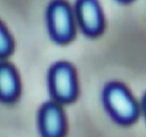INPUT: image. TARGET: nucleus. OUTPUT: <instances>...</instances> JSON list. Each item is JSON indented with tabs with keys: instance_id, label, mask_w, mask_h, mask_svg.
<instances>
[{
	"instance_id": "f257e3e1",
	"label": "nucleus",
	"mask_w": 146,
	"mask_h": 137,
	"mask_svg": "<svg viewBox=\"0 0 146 137\" xmlns=\"http://www.w3.org/2000/svg\"><path fill=\"white\" fill-rule=\"evenodd\" d=\"M103 99L111 115L121 123H130L138 116V106L129 90L119 82L108 83Z\"/></svg>"
},
{
	"instance_id": "f03ea898",
	"label": "nucleus",
	"mask_w": 146,
	"mask_h": 137,
	"mask_svg": "<svg viewBox=\"0 0 146 137\" xmlns=\"http://www.w3.org/2000/svg\"><path fill=\"white\" fill-rule=\"evenodd\" d=\"M47 22L49 33L55 41L67 42L73 37V15L66 1L55 0L49 5L47 10Z\"/></svg>"
},
{
	"instance_id": "7ed1b4c3",
	"label": "nucleus",
	"mask_w": 146,
	"mask_h": 137,
	"mask_svg": "<svg viewBox=\"0 0 146 137\" xmlns=\"http://www.w3.org/2000/svg\"><path fill=\"white\" fill-rule=\"evenodd\" d=\"M49 88L56 100L71 102L76 94L74 68L66 62L56 63L49 72Z\"/></svg>"
},
{
	"instance_id": "20e7f679",
	"label": "nucleus",
	"mask_w": 146,
	"mask_h": 137,
	"mask_svg": "<svg viewBox=\"0 0 146 137\" xmlns=\"http://www.w3.org/2000/svg\"><path fill=\"white\" fill-rule=\"evenodd\" d=\"M39 128L42 137H63L65 118L62 107L56 102H48L41 107Z\"/></svg>"
},
{
	"instance_id": "39448f33",
	"label": "nucleus",
	"mask_w": 146,
	"mask_h": 137,
	"mask_svg": "<svg viewBox=\"0 0 146 137\" xmlns=\"http://www.w3.org/2000/svg\"><path fill=\"white\" fill-rule=\"evenodd\" d=\"M76 16L86 34L97 35L102 31L103 16L97 0H78Z\"/></svg>"
},
{
	"instance_id": "423d86ee",
	"label": "nucleus",
	"mask_w": 146,
	"mask_h": 137,
	"mask_svg": "<svg viewBox=\"0 0 146 137\" xmlns=\"http://www.w3.org/2000/svg\"><path fill=\"white\" fill-rule=\"evenodd\" d=\"M18 94L19 80L15 68L6 62H0V100L11 103L18 97Z\"/></svg>"
},
{
	"instance_id": "0eeeda50",
	"label": "nucleus",
	"mask_w": 146,
	"mask_h": 137,
	"mask_svg": "<svg viewBox=\"0 0 146 137\" xmlns=\"http://www.w3.org/2000/svg\"><path fill=\"white\" fill-rule=\"evenodd\" d=\"M13 50V40L5 25L0 22V61L9 56Z\"/></svg>"
},
{
	"instance_id": "6e6552de",
	"label": "nucleus",
	"mask_w": 146,
	"mask_h": 137,
	"mask_svg": "<svg viewBox=\"0 0 146 137\" xmlns=\"http://www.w3.org/2000/svg\"><path fill=\"white\" fill-rule=\"evenodd\" d=\"M144 110H145V113H146V94L144 96Z\"/></svg>"
},
{
	"instance_id": "1a4fd4ad",
	"label": "nucleus",
	"mask_w": 146,
	"mask_h": 137,
	"mask_svg": "<svg viewBox=\"0 0 146 137\" xmlns=\"http://www.w3.org/2000/svg\"><path fill=\"white\" fill-rule=\"evenodd\" d=\"M120 1H122V2H129V1H131V0H120Z\"/></svg>"
}]
</instances>
